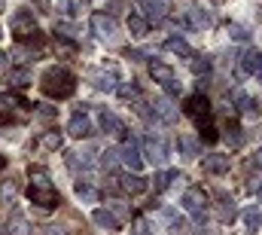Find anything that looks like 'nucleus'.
I'll return each instance as SVG.
<instances>
[{
    "mask_svg": "<svg viewBox=\"0 0 262 235\" xmlns=\"http://www.w3.org/2000/svg\"><path fill=\"white\" fill-rule=\"evenodd\" d=\"M40 89L46 98H55V101H64L76 92V76L67 70V67H49L40 80Z\"/></svg>",
    "mask_w": 262,
    "mask_h": 235,
    "instance_id": "f257e3e1",
    "label": "nucleus"
},
{
    "mask_svg": "<svg viewBox=\"0 0 262 235\" xmlns=\"http://www.w3.org/2000/svg\"><path fill=\"white\" fill-rule=\"evenodd\" d=\"M28 199H31L34 205H40V208H55V205L61 202V195H58L55 183L43 174V171H34V174H31V183H28Z\"/></svg>",
    "mask_w": 262,
    "mask_h": 235,
    "instance_id": "f03ea898",
    "label": "nucleus"
},
{
    "mask_svg": "<svg viewBox=\"0 0 262 235\" xmlns=\"http://www.w3.org/2000/svg\"><path fill=\"white\" fill-rule=\"evenodd\" d=\"M9 31L15 34V40H28V43H40V28L34 22L31 9H15L9 18Z\"/></svg>",
    "mask_w": 262,
    "mask_h": 235,
    "instance_id": "7ed1b4c3",
    "label": "nucleus"
},
{
    "mask_svg": "<svg viewBox=\"0 0 262 235\" xmlns=\"http://www.w3.org/2000/svg\"><path fill=\"white\" fill-rule=\"evenodd\" d=\"M140 153H143L152 165H165L168 156H171V147H168L165 138H152V134H149V138L143 141V150H140Z\"/></svg>",
    "mask_w": 262,
    "mask_h": 235,
    "instance_id": "20e7f679",
    "label": "nucleus"
},
{
    "mask_svg": "<svg viewBox=\"0 0 262 235\" xmlns=\"http://www.w3.org/2000/svg\"><path fill=\"white\" fill-rule=\"evenodd\" d=\"M183 113H186V116H192L198 125L204 128V125H207V119H210V101H207V98L198 92V95H192V98H186V104H183Z\"/></svg>",
    "mask_w": 262,
    "mask_h": 235,
    "instance_id": "39448f33",
    "label": "nucleus"
},
{
    "mask_svg": "<svg viewBox=\"0 0 262 235\" xmlns=\"http://www.w3.org/2000/svg\"><path fill=\"white\" fill-rule=\"evenodd\" d=\"M119 162L128 168L131 174H140V168H143V153H140V147H137L134 138H128V141L122 144V150H119Z\"/></svg>",
    "mask_w": 262,
    "mask_h": 235,
    "instance_id": "423d86ee",
    "label": "nucleus"
},
{
    "mask_svg": "<svg viewBox=\"0 0 262 235\" xmlns=\"http://www.w3.org/2000/svg\"><path fill=\"white\" fill-rule=\"evenodd\" d=\"M137 9L146 22H162L171 9V0H137Z\"/></svg>",
    "mask_w": 262,
    "mask_h": 235,
    "instance_id": "0eeeda50",
    "label": "nucleus"
},
{
    "mask_svg": "<svg viewBox=\"0 0 262 235\" xmlns=\"http://www.w3.org/2000/svg\"><path fill=\"white\" fill-rule=\"evenodd\" d=\"M89 80H92V86L101 89V92H113L116 83H119V76H116L113 67H95V70L89 73Z\"/></svg>",
    "mask_w": 262,
    "mask_h": 235,
    "instance_id": "6e6552de",
    "label": "nucleus"
},
{
    "mask_svg": "<svg viewBox=\"0 0 262 235\" xmlns=\"http://www.w3.org/2000/svg\"><path fill=\"white\" fill-rule=\"evenodd\" d=\"M92 31H95L98 40H113L116 37V18H110L104 12H95L92 15Z\"/></svg>",
    "mask_w": 262,
    "mask_h": 235,
    "instance_id": "1a4fd4ad",
    "label": "nucleus"
},
{
    "mask_svg": "<svg viewBox=\"0 0 262 235\" xmlns=\"http://www.w3.org/2000/svg\"><path fill=\"white\" fill-rule=\"evenodd\" d=\"M180 205H183V211L186 214H201L204 211V205H207V195H204V189H198V186H192V189H186L183 192V199H180Z\"/></svg>",
    "mask_w": 262,
    "mask_h": 235,
    "instance_id": "9d476101",
    "label": "nucleus"
},
{
    "mask_svg": "<svg viewBox=\"0 0 262 235\" xmlns=\"http://www.w3.org/2000/svg\"><path fill=\"white\" fill-rule=\"evenodd\" d=\"M235 104H238V113L244 119H259L262 104L256 98H250V95H244V92H235Z\"/></svg>",
    "mask_w": 262,
    "mask_h": 235,
    "instance_id": "9b49d317",
    "label": "nucleus"
},
{
    "mask_svg": "<svg viewBox=\"0 0 262 235\" xmlns=\"http://www.w3.org/2000/svg\"><path fill=\"white\" fill-rule=\"evenodd\" d=\"M262 76V49H247L241 55V76Z\"/></svg>",
    "mask_w": 262,
    "mask_h": 235,
    "instance_id": "f8f14e48",
    "label": "nucleus"
},
{
    "mask_svg": "<svg viewBox=\"0 0 262 235\" xmlns=\"http://www.w3.org/2000/svg\"><path fill=\"white\" fill-rule=\"evenodd\" d=\"M229 156H220V153H210V156H204L201 159V168L207 171V174H226L229 171Z\"/></svg>",
    "mask_w": 262,
    "mask_h": 235,
    "instance_id": "ddd939ff",
    "label": "nucleus"
},
{
    "mask_svg": "<svg viewBox=\"0 0 262 235\" xmlns=\"http://www.w3.org/2000/svg\"><path fill=\"white\" fill-rule=\"evenodd\" d=\"M95 128H92V119L85 116V113H76V116L70 119V125H67V134L70 138H89Z\"/></svg>",
    "mask_w": 262,
    "mask_h": 235,
    "instance_id": "4468645a",
    "label": "nucleus"
},
{
    "mask_svg": "<svg viewBox=\"0 0 262 235\" xmlns=\"http://www.w3.org/2000/svg\"><path fill=\"white\" fill-rule=\"evenodd\" d=\"M119 189H122V192H128V195H140V192H143V189H146V180H143V177L140 174H122L119 177Z\"/></svg>",
    "mask_w": 262,
    "mask_h": 235,
    "instance_id": "2eb2a0df",
    "label": "nucleus"
},
{
    "mask_svg": "<svg viewBox=\"0 0 262 235\" xmlns=\"http://www.w3.org/2000/svg\"><path fill=\"white\" fill-rule=\"evenodd\" d=\"M98 122H101V128L110 131V134H125V125L119 122L116 113H110V110H101V113H98Z\"/></svg>",
    "mask_w": 262,
    "mask_h": 235,
    "instance_id": "dca6fc26",
    "label": "nucleus"
},
{
    "mask_svg": "<svg viewBox=\"0 0 262 235\" xmlns=\"http://www.w3.org/2000/svg\"><path fill=\"white\" fill-rule=\"evenodd\" d=\"M165 49H168L171 55H180V58H192V49H189V43H186L183 37H168V40H165Z\"/></svg>",
    "mask_w": 262,
    "mask_h": 235,
    "instance_id": "f3484780",
    "label": "nucleus"
},
{
    "mask_svg": "<svg viewBox=\"0 0 262 235\" xmlns=\"http://www.w3.org/2000/svg\"><path fill=\"white\" fill-rule=\"evenodd\" d=\"M92 220H95L101 229H107V232H116V229H119V220H116V217H113L107 208H98V211L92 214Z\"/></svg>",
    "mask_w": 262,
    "mask_h": 235,
    "instance_id": "a211bd4d",
    "label": "nucleus"
},
{
    "mask_svg": "<svg viewBox=\"0 0 262 235\" xmlns=\"http://www.w3.org/2000/svg\"><path fill=\"white\" fill-rule=\"evenodd\" d=\"M189 28H198V31H204L207 25H210V15L204 12V9H198V6H192V9H186V18H183Z\"/></svg>",
    "mask_w": 262,
    "mask_h": 235,
    "instance_id": "6ab92c4d",
    "label": "nucleus"
},
{
    "mask_svg": "<svg viewBox=\"0 0 262 235\" xmlns=\"http://www.w3.org/2000/svg\"><path fill=\"white\" fill-rule=\"evenodd\" d=\"M6 83L15 86V89H25V86H31V70L28 67H12L6 73Z\"/></svg>",
    "mask_w": 262,
    "mask_h": 235,
    "instance_id": "aec40b11",
    "label": "nucleus"
},
{
    "mask_svg": "<svg viewBox=\"0 0 262 235\" xmlns=\"http://www.w3.org/2000/svg\"><path fill=\"white\" fill-rule=\"evenodd\" d=\"M128 31H131V37H146V34H149V22H146L140 12H131L128 15Z\"/></svg>",
    "mask_w": 262,
    "mask_h": 235,
    "instance_id": "412c9836",
    "label": "nucleus"
},
{
    "mask_svg": "<svg viewBox=\"0 0 262 235\" xmlns=\"http://www.w3.org/2000/svg\"><path fill=\"white\" fill-rule=\"evenodd\" d=\"M149 76L156 80V83H168V80H174V70L168 67V64H162V61H149Z\"/></svg>",
    "mask_w": 262,
    "mask_h": 235,
    "instance_id": "4be33fe9",
    "label": "nucleus"
},
{
    "mask_svg": "<svg viewBox=\"0 0 262 235\" xmlns=\"http://www.w3.org/2000/svg\"><path fill=\"white\" fill-rule=\"evenodd\" d=\"M152 107H156V116L162 119V122H174V119H177V110H174V104H171L168 98H159Z\"/></svg>",
    "mask_w": 262,
    "mask_h": 235,
    "instance_id": "5701e85b",
    "label": "nucleus"
},
{
    "mask_svg": "<svg viewBox=\"0 0 262 235\" xmlns=\"http://www.w3.org/2000/svg\"><path fill=\"white\" fill-rule=\"evenodd\" d=\"M152 180H156V192H165L174 180H180V171H159Z\"/></svg>",
    "mask_w": 262,
    "mask_h": 235,
    "instance_id": "b1692460",
    "label": "nucleus"
},
{
    "mask_svg": "<svg viewBox=\"0 0 262 235\" xmlns=\"http://www.w3.org/2000/svg\"><path fill=\"white\" fill-rule=\"evenodd\" d=\"M73 189H76V195H79V199H85V202H95V199H98V192H95V186H92L89 180H76V183H73Z\"/></svg>",
    "mask_w": 262,
    "mask_h": 235,
    "instance_id": "393cba45",
    "label": "nucleus"
},
{
    "mask_svg": "<svg viewBox=\"0 0 262 235\" xmlns=\"http://www.w3.org/2000/svg\"><path fill=\"white\" fill-rule=\"evenodd\" d=\"M168 232H171V235H186V232H189V223H186L183 217L171 214V217H168Z\"/></svg>",
    "mask_w": 262,
    "mask_h": 235,
    "instance_id": "a878e982",
    "label": "nucleus"
},
{
    "mask_svg": "<svg viewBox=\"0 0 262 235\" xmlns=\"http://www.w3.org/2000/svg\"><path fill=\"white\" fill-rule=\"evenodd\" d=\"M235 217H238L235 202H232V199H223V205H220V220H223V223H232Z\"/></svg>",
    "mask_w": 262,
    "mask_h": 235,
    "instance_id": "bb28decb",
    "label": "nucleus"
},
{
    "mask_svg": "<svg viewBox=\"0 0 262 235\" xmlns=\"http://www.w3.org/2000/svg\"><path fill=\"white\" fill-rule=\"evenodd\" d=\"M116 92H119V98H122V101H137V98H140L137 83H122V86H116Z\"/></svg>",
    "mask_w": 262,
    "mask_h": 235,
    "instance_id": "cd10ccee",
    "label": "nucleus"
},
{
    "mask_svg": "<svg viewBox=\"0 0 262 235\" xmlns=\"http://www.w3.org/2000/svg\"><path fill=\"white\" fill-rule=\"evenodd\" d=\"M40 147H43V150H58V147H61V134H58V131H46V134L40 138Z\"/></svg>",
    "mask_w": 262,
    "mask_h": 235,
    "instance_id": "c85d7f7f",
    "label": "nucleus"
},
{
    "mask_svg": "<svg viewBox=\"0 0 262 235\" xmlns=\"http://www.w3.org/2000/svg\"><path fill=\"white\" fill-rule=\"evenodd\" d=\"M79 9H82V0H61V15L67 18H76Z\"/></svg>",
    "mask_w": 262,
    "mask_h": 235,
    "instance_id": "c756f323",
    "label": "nucleus"
},
{
    "mask_svg": "<svg viewBox=\"0 0 262 235\" xmlns=\"http://www.w3.org/2000/svg\"><path fill=\"white\" fill-rule=\"evenodd\" d=\"M12 107H31V104L15 95H0V110H12Z\"/></svg>",
    "mask_w": 262,
    "mask_h": 235,
    "instance_id": "7c9ffc66",
    "label": "nucleus"
},
{
    "mask_svg": "<svg viewBox=\"0 0 262 235\" xmlns=\"http://www.w3.org/2000/svg\"><path fill=\"white\" fill-rule=\"evenodd\" d=\"M189 67H192V73H195V76H201V73H207V70H210V61L204 58V55H192V64H189Z\"/></svg>",
    "mask_w": 262,
    "mask_h": 235,
    "instance_id": "2f4dec72",
    "label": "nucleus"
},
{
    "mask_svg": "<svg viewBox=\"0 0 262 235\" xmlns=\"http://www.w3.org/2000/svg\"><path fill=\"white\" fill-rule=\"evenodd\" d=\"M101 165H104L107 171H113V168L119 165V150H107V153L101 156Z\"/></svg>",
    "mask_w": 262,
    "mask_h": 235,
    "instance_id": "473e14b6",
    "label": "nucleus"
},
{
    "mask_svg": "<svg viewBox=\"0 0 262 235\" xmlns=\"http://www.w3.org/2000/svg\"><path fill=\"white\" fill-rule=\"evenodd\" d=\"M0 199L12 205V199H15V183H12V180H3V183H0Z\"/></svg>",
    "mask_w": 262,
    "mask_h": 235,
    "instance_id": "72a5a7b5",
    "label": "nucleus"
},
{
    "mask_svg": "<svg viewBox=\"0 0 262 235\" xmlns=\"http://www.w3.org/2000/svg\"><path fill=\"white\" fill-rule=\"evenodd\" d=\"M180 150H183L186 156H198V144L192 138H180Z\"/></svg>",
    "mask_w": 262,
    "mask_h": 235,
    "instance_id": "f704fd0d",
    "label": "nucleus"
},
{
    "mask_svg": "<svg viewBox=\"0 0 262 235\" xmlns=\"http://www.w3.org/2000/svg\"><path fill=\"white\" fill-rule=\"evenodd\" d=\"M201 141H204V144H216V141H220L216 128H213V125H204V128H201Z\"/></svg>",
    "mask_w": 262,
    "mask_h": 235,
    "instance_id": "c9c22d12",
    "label": "nucleus"
},
{
    "mask_svg": "<svg viewBox=\"0 0 262 235\" xmlns=\"http://www.w3.org/2000/svg\"><path fill=\"white\" fill-rule=\"evenodd\" d=\"M244 220H247V229H250V232H256V229H259V214H256V211H247V214H244Z\"/></svg>",
    "mask_w": 262,
    "mask_h": 235,
    "instance_id": "e433bc0d",
    "label": "nucleus"
},
{
    "mask_svg": "<svg viewBox=\"0 0 262 235\" xmlns=\"http://www.w3.org/2000/svg\"><path fill=\"white\" fill-rule=\"evenodd\" d=\"M134 235H152V229H149V223H146L143 217H137V220H134Z\"/></svg>",
    "mask_w": 262,
    "mask_h": 235,
    "instance_id": "4c0bfd02",
    "label": "nucleus"
},
{
    "mask_svg": "<svg viewBox=\"0 0 262 235\" xmlns=\"http://www.w3.org/2000/svg\"><path fill=\"white\" fill-rule=\"evenodd\" d=\"M229 34H232L235 40H241V43L247 40V31H244V28H238V25H232V28H229Z\"/></svg>",
    "mask_w": 262,
    "mask_h": 235,
    "instance_id": "58836bf2",
    "label": "nucleus"
},
{
    "mask_svg": "<svg viewBox=\"0 0 262 235\" xmlns=\"http://www.w3.org/2000/svg\"><path fill=\"white\" fill-rule=\"evenodd\" d=\"M229 141H232V147H241V134H238V125H229Z\"/></svg>",
    "mask_w": 262,
    "mask_h": 235,
    "instance_id": "ea45409f",
    "label": "nucleus"
},
{
    "mask_svg": "<svg viewBox=\"0 0 262 235\" xmlns=\"http://www.w3.org/2000/svg\"><path fill=\"white\" fill-rule=\"evenodd\" d=\"M165 92H168V95H180V83H177V80H168V83H165Z\"/></svg>",
    "mask_w": 262,
    "mask_h": 235,
    "instance_id": "a19ab883",
    "label": "nucleus"
},
{
    "mask_svg": "<svg viewBox=\"0 0 262 235\" xmlns=\"http://www.w3.org/2000/svg\"><path fill=\"white\" fill-rule=\"evenodd\" d=\"M253 165H256V168H262V147L253 153Z\"/></svg>",
    "mask_w": 262,
    "mask_h": 235,
    "instance_id": "79ce46f5",
    "label": "nucleus"
},
{
    "mask_svg": "<svg viewBox=\"0 0 262 235\" xmlns=\"http://www.w3.org/2000/svg\"><path fill=\"white\" fill-rule=\"evenodd\" d=\"M46 235H67L64 229H58V226H49V229H46Z\"/></svg>",
    "mask_w": 262,
    "mask_h": 235,
    "instance_id": "37998d69",
    "label": "nucleus"
},
{
    "mask_svg": "<svg viewBox=\"0 0 262 235\" xmlns=\"http://www.w3.org/2000/svg\"><path fill=\"white\" fill-rule=\"evenodd\" d=\"M6 61H9V58H6V55L0 52V73H3V67H6Z\"/></svg>",
    "mask_w": 262,
    "mask_h": 235,
    "instance_id": "c03bdc74",
    "label": "nucleus"
},
{
    "mask_svg": "<svg viewBox=\"0 0 262 235\" xmlns=\"http://www.w3.org/2000/svg\"><path fill=\"white\" fill-rule=\"evenodd\" d=\"M6 229H9V226H6V220H3V217H0V235L6 232Z\"/></svg>",
    "mask_w": 262,
    "mask_h": 235,
    "instance_id": "a18cd8bd",
    "label": "nucleus"
},
{
    "mask_svg": "<svg viewBox=\"0 0 262 235\" xmlns=\"http://www.w3.org/2000/svg\"><path fill=\"white\" fill-rule=\"evenodd\" d=\"M256 195H259V202H262V186H259V189H256Z\"/></svg>",
    "mask_w": 262,
    "mask_h": 235,
    "instance_id": "49530a36",
    "label": "nucleus"
},
{
    "mask_svg": "<svg viewBox=\"0 0 262 235\" xmlns=\"http://www.w3.org/2000/svg\"><path fill=\"white\" fill-rule=\"evenodd\" d=\"M0 168H3V156H0Z\"/></svg>",
    "mask_w": 262,
    "mask_h": 235,
    "instance_id": "de8ad7c7",
    "label": "nucleus"
},
{
    "mask_svg": "<svg viewBox=\"0 0 262 235\" xmlns=\"http://www.w3.org/2000/svg\"><path fill=\"white\" fill-rule=\"evenodd\" d=\"M259 229H262V217H259Z\"/></svg>",
    "mask_w": 262,
    "mask_h": 235,
    "instance_id": "09e8293b",
    "label": "nucleus"
},
{
    "mask_svg": "<svg viewBox=\"0 0 262 235\" xmlns=\"http://www.w3.org/2000/svg\"><path fill=\"white\" fill-rule=\"evenodd\" d=\"M0 9H3V0H0Z\"/></svg>",
    "mask_w": 262,
    "mask_h": 235,
    "instance_id": "8fccbe9b",
    "label": "nucleus"
}]
</instances>
